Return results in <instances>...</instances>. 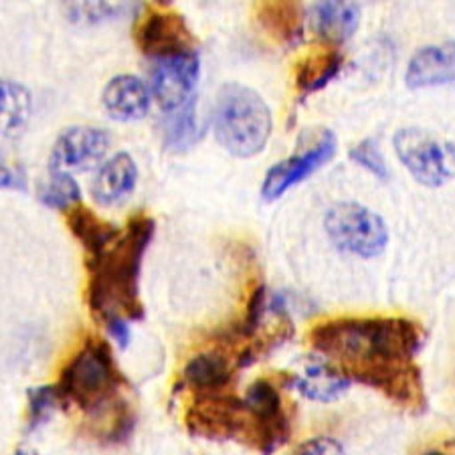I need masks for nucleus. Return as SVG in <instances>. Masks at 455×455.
Instances as JSON below:
<instances>
[{
  "instance_id": "17",
  "label": "nucleus",
  "mask_w": 455,
  "mask_h": 455,
  "mask_svg": "<svg viewBox=\"0 0 455 455\" xmlns=\"http://www.w3.org/2000/svg\"><path fill=\"white\" fill-rule=\"evenodd\" d=\"M257 20L271 39L283 45H296L304 35V9L299 3H259Z\"/></svg>"
},
{
  "instance_id": "31",
  "label": "nucleus",
  "mask_w": 455,
  "mask_h": 455,
  "mask_svg": "<svg viewBox=\"0 0 455 455\" xmlns=\"http://www.w3.org/2000/svg\"><path fill=\"white\" fill-rule=\"evenodd\" d=\"M423 455H447V453L442 451V450H429V451H425Z\"/></svg>"
},
{
  "instance_id": "24",
  "label": "nucleus",
  "mask_w": 455,
  "mask_h": 455,
  "mask_svg": "<svg viewBox=\"0 0 455 455\" xmlns=\"http://www.w3.org/2000/svg\"><path fill=\"white\" fill-rule=\"evenodd\" d=\"M126 11L124 4H109V3H68L63 12L73 20V23H98V20L117 17Z\"/></svg>"
},
{
  "instance_id": "13",
  "label": "nucleus",
  "mask_w": 455,
  "mask_h": 455,
  "mask_svg": "<svg viewBox=\"0 0 455 455\" xmlns=\"http://www.w3.org/2000/svg\"><path fill=\"white\" fill-rule=\"evenodd\" d=\"M136 182L138 166L134 158L128 152H117L104 166H100L92 187V195L100 204L112 207V204L122 203L128 195H132Z\"/></svg>"
},
{
  "instance_id": "10",
  "label": "nucleus",
  "mask_w": 455,
  "mask_h": 455,
  "mask_svg": "<svg viewBox=\"0 0 455 455\" xmlns=\"http://www.w3.org/2000/svg\"><path fill=\"white\" fill-rule=\"evenodd\" d=\"M245 407L253 423V435L261 450L271 451L288 439L290 423L283 413L282 397L275 385L267 379H257L247 388Z\"/></svg>"
},
{
  "instance_id": "19",
  "label": "nucleus",
  "mask_w": 455,
  "mask_h": 455,
  "mask_svg": "<svg viewBox=\"0 0 455 455\" xmlns=\"http://www.w3.org/2000/svg\"><path fill=\"white\" fill-rule=\"evenodd\" d=\"M342 68V55L330 45H322L307 53L296 71V87L302 98L326 87L339 76Z\"/></svg>"
},
{
  "instance_id": "25",
  "label": "nucleus",
  "mask_w": 455,
  "mask_h": 455,
  "mask_svg": "<svg viewBox=\"0 0 455 455\" xmlns=\"http://www.w3.org/2000/svg\"><path fill=\"white\" fill-rule=\"evenodd\" d=\"M350 160H355L358 166H363L364 171H369L372 176H377L380 180L388 179V166L385 163L383 152H380L377 140H366L358 142L350 148Z\"/></svg>"
},
{
  "instance_id": "27",
  "label": "nucleus",
  "mask_w": 455,
  "mask_h": 455,
  "mask_svg": "<svg viewBox=\"0 0 455 455\" xmlns=\"http://www.w3.org/2000/svg\"><path fill=\"white\" fill-rule=\"evenodd\" d=\"M293 455H347L340 442H336L334 437H314L307 439L298 447Z\"/></svg>"
},
{
  "instance_id": "16",
  "label": "nucleus",
  "mask_w": 455,
  "mask_h": 455,
  "mask_svg": "<svg viewBox=\"0 0 455 455\" xmlns=\"http://www.w3.org/2000/svg\"><path fill=\"white\" fill-rule=\"evenodd\" d=\"M361 11L355 3H315L312 9V25L320 39L328 45L348 41L358 28Z\"/></svg>"
},
{
  "instance_id": "15",
  "label": "nucleus",
  "mask_w": 455,
  "mask_h": 455,
  "mask_svg": "<svg viewBox=\"0 0 455 455\" xmlns=\"http://www.w3.org/2000/svg\"><path fill=\"white\" fill-rule=\"evenodd\" d=\"M293 387L304 395L306 399L330 403L340 399L350 380L347 374L336 369V366L326 361V358H312L307 361L299 372L293 377Z\"/></svg>"
},
{
  "instance_id": "2",
  "label": "nucleus",
  "mask_w": 455,
  "mask_h": 455,
  "mask_svg": "<svg viewBox=\"0 0 455 455\" xmlns=\"http://www.w3.org/2000/svg\"><path fill=\"white\" fill-rule=\"evenodd\" d=\"M152 219L138 212L120 231L116 241L100 255L87 259L90 267V306L104 320L142 318L144 307L138 298L140 269L146 249L154 237Z\"/></svg>"
},
{
  "instance_id": "29",
  "label": "nucleus",
  "mask_w": 455,
  "mask_h": 455,
  "mask_svg": "<svg viewBox=\"0 0 455 455\" xmlns=\"http://www.w3.org/2000/svg\"><path fill=\"white\" fill-rule=\"evenodd\" d=\"M106 326H108V332L112 334V339L120 344V347H126V344L130 342L128 322L124 318H109V320H106Z\"/></svg>"
},
{
  "instance_id": "20",
  "label": "nucleus",
  "mask_w": 455,
  "mask_h": 455,
  "mask_svg": "<svg viewBox=\"0 0 455 455\" xmlns=\"http://www.w3.org/2000/svg\"><path fill=\"white\" fill-rule=\"evenodd\" d=\"M33 100L25 85L0 77V136H19L31 117Z\"/></svg>"
},
{
  "instance_id": "6",
  "label": "nucleus",
  "mask_w": 455,
  "mask_h": 455,
  "mask_svg": "<svg viewBox=\"0 0 455 455\" xmlns=\"http://www.w3.org/2000/svg\"><path fill=\"white\" fill-rule=\"evenodd\" d=\"M395 152L407 171L423 187L437 188L455 179V146L419 128L395 134Z\"/></svg>"
},
{
  "instance_id": "3",
  "label": "nucleus",
  "mask_w": 455,
  "mask_h": 455,
  "mask_svg": "<svg viewBox=\"0 0 455 455\" xmlns=\"http://www.w3.org/2000/svg\"><path fill=\"white\" fill-rule=\"evenodd\" d=\"M215 136L223 148L237 158L259 154L271 134V112L251 87L227 84L217 95L212 114Z\"/></svg>"
},
{
  "instance_id": "22",
  "label": "nucleus",
  "mask_w": 455,
  "mask_h": 455,
  "mask_svg": "<svg viewBox=\"0 0 455 455\" xmlns=\"http://www.w3.org/2000/svg\"><path fill=\"white\" fill-rule=\"evenodd\" d=\"M201 136L195 98L187 106L176 109L164 122V146L171 152H185Z\"/></svg>"
},
{
  "instance_id": "9",
  "label": "nucleus",
  "mask_w": 455,
  "mask_h": 455,
  "mask_svg": "<svg viewBox=\"0 0 455 455\" xmlns=\"http://www.w3.org/2000/svg\"><path fill=\"white\" fill-rule=\"evenodd\" d=\"M336 152V136L332 132H322V136L315 140L310 148L304 152L293 154V156L282 160L275 166H271L266 180L261 187V196L266 201H275L282 195L288 193L291 187L299 185L307 176H312L318 168L330 163V158Z\"/></svg>"
},
{
  "instance_id": "4",
  "label": "nucleus",
  "mask_w": 455,
  "mask_h": 455,
  "mask_svg": "<svg viewBox=\"0 0 455 455\" xmlns=\"http://www.w3.org/2000/svg\"><path fill=\"white\" fill-rule=\"evenodd\" d=\"M117 371L106 342H87L63 371L59 391L84 409H95L116 391Z\"/></svg>"
},
{
  "instance_id": "21",
  "label": "nucleus",
  "mask_w": 455,
  "mask_h": 455,
  "mask_svg": "<svg viewBox=\"0 0 455 455\" xmlns=\"http://www.w3.org/2000/svg\"><path fill=\"white\" fill-rule=\"evenodd\" d=\"M231 363L221 352H203L190 358L185 366V380L203 393H219L229 385L231 380Z\"/></svg>"
},
{
  "instance_id": "18",
  "label": "nucleus",
  "mask_w": 455,
  "mask_h": 455,
  "mask_svg": "<svg viewBox=\"0 0 455 455\" xmlns=\"http://www.w3.org/2000/svg\"><path fill=\"white\" fill-rule=\"evenodd\" d=\"M68 225L73 237H76L87 251V259L100 255L106 247L112 245L117 235H120V229H117L116 225L98 217L92 209L84 207V204H76V207L69 209Z\"/></svg>"
},
{
  "instance_id": "32",
  "label": "nucleus",
  "mask_w": 455,
  "mask_h": 455,
  "mask_svg": "<svg viewBox=\"0 0 455 455\" xmlns=\"http://www.w3.org/2000/svg\"><path fill=\"white\" fill-rule=\"evenodd\" d=\"M14 455H35V453H31V451H17Z\"/></svg>"
},
{
  "instance_id": "7",
  "label": "nucleus",
  "mask_w": 455,
  "mask_h": 455,
  "mask_svg": "<svg viewBox=\"0 0 455 455\" xmlns=\"http://www.w3.org/2000/svg\"><path fill=\"white\" fill-rule=\"evenodd\" d=\"M136 43L144 55L164 59L193 51L195 36L187 20L172 9L150 6L136 28Z\"/></svg>"
},
{
  "instance_id": "23",
  "label": "nucleus",
  "mask_w": 455,
  "mask_h": 455,
  "mask_svg": "<svg viewBox=\"0 0 455 455\" xmlns=\"http://www.w3.org/2000/svg\"><path fill=\"white\" fill-rule=\"evenodd\" d=\"M39 201L51 209H71L73 204L82 201V188L69 172L49 171L36 187Z\"/></svg>"
},
{
  "instance_id": "12",
  "label": "nucleus",
  "mask_w": 455,
  "mask_h": 455,
  "mask_svg": "<svg viewBox=\"0 0 455 455\" xmlns=\"http://www.w3.org/2000/svg\"><path fill=\"white\" fill-rule=\"evenodd\" d=\"M405 82L411 90L455 84V41L417 51L409 61Z\"/></svg>"
},
{
  "instance_id": "11",
  "label": "nucleus",
  "mask_w": 455,
  "mask_h": 455,
  "mask_svg": "<svg viewBox=\"0 0 455 455\" xmlns=\"http://www.w3.org/2000/svg\"><path fill=\"white\" fill-rule=\"evenodd\" d=\"M109 150V134L93 126H71L61 132L51 150V171H90Z\"/></svg>"
},
{
  "instance_id": "26",
  "label": "nucleus",
  "mask_w": 455,
  "mask_h": 455,
  "mask_svg": "<svg viewBox=\"0 0 455 455\" xmlns=\"http://www.w3.org/2000/svg\"><path fill=\"white\" fill-rule=\"evenodd\" d=\"M59 387H39L28 393V415H31V427L47 421L61 401Z\"/></svg>"
},
{
  "instance_id": "5",
  "label": "nucleus",
  "mask_w": 455,
  "mask_h": 455,
  "mask_svg": "<svg viewBox=\"0 0 455 455\" xmlns=\"http://www.w3.org/2000/svg\"><path fill=\"white\" fill-rule=\"evenodd\" d=\"M326 233L332 243L358 257H377L388 243V229L377 212L358 203H336L324 217Z\"/></svg>"
},
{
  "instance_id": "1",
  "label": "nucleus",
  "mask_w": 455,
  "mask_h": 455,
  "mask_svg": "<svg viewBox=\"0 0 455 455\" xmlns=\"http://www.w3.org/2000/svg\"><path fill=\"white\" fill-rule=\"evenodd\" d=\"M312 347L326 361L364 385L380 388L401 403H415L421 393L413 364L421 332L407 318H336L310 332Z\"/></svg>"
},
{
  "instance_id": "30",
  "label": "nucleus",
  "mask_w": 455,
  "mask_h": 455,
  "mask_svg": "<svg viewBox=\"0 0 455 455\" xmlns=\"http://www.w3.org/2000/svg\"><path fill=\"white\" fill-rule=\"evenodd\" d=\"M23 176L11 166L0 164V188H23Z\"/></svg>"
},
{
  "instance_id": "28",
  "label": "nucleus",
  "mask_w": 455,
  "mask_h": 455,
  "mask_svg": "<svg viewBox=\"0 0 455 455\" xmlns=\"http://www.w3.org/2000/svg\"><path fill=\"white\" fill-rule=\"evenodd\" d=\"M263 310H266V288H263V285H257L251 293V298H249V302H247V314L243 320L245 334H251L253 330L259 326Z\"/></svg>"
},
{
  "instance_id": "8",
  "label": "nucleus",
  "mask_w": 455,
  "mask_h": 455,
  "mask_svg": "<svg viewBox=\"0 0 455 455\" xmlns=\"http://www.w3.org/2000/svg\"><path fill=\"white\" fill-rule=\"evenodd\" d=\"M199 69L201 61L195 51L156 59L150 73V84L154 98L164 112L172 114L193 100Z\"/></svg>"
},
{
  "instance_id": "14",
  "label": "nucleus",
  "mask_w": 455,
  "mask_h": 455,
  "mask_svg": "<svg viewBox=\"0 0 455 455\" xmlns=\"http://www.w3.org/2000/svg\"><path fill=\"white\" fill-rule=\"evenodd\" d=\"M106 112L117 122L140 120L150 109V92L140 77L117 76L106 85L104 95Z\"/></svg>"
}]
</instances>
